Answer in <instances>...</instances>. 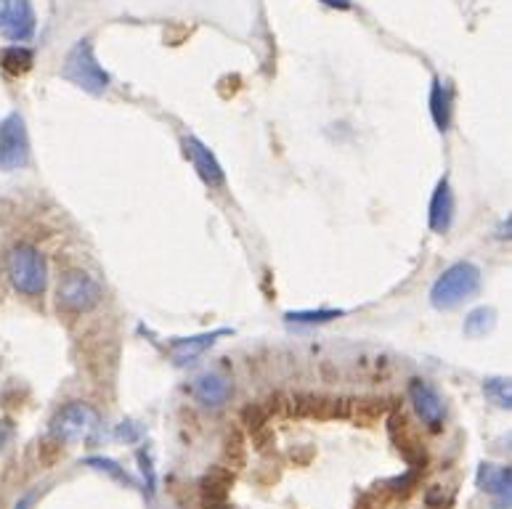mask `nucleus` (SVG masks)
Returning a JSON list of instances; mask_svg holds the SVG:
<instances>
[{"label": "nucleus", "mask_w": 512, "mask_h": 509, "mask_svg": "<svg viewBox=\"0 0 512 509\" xmlns=\"http://www.w3.org/2000/svg\"><path fill=\"white\" fill-rule=\"evenodd\" d=\"M62 75L67 77L69 83H75L77 88H83L88 93H104L109 88V75L99 64L96 54H93V46L88 38L77 40L72 46L67 61H64Z\"/></svg>", "instance_id": "3"}, {"label": "nucleus", "mask_w": 512, "mask_h": 509, "mask_svg": "<svg viewBox=\"0 0 512 509\" xmlns=\"http://www.w3.org/2000/svg\"><path fill=\"white\" fill-rule=\"evenodd\" d=\"M99 425V414L83 401H72L56 411L51 419V435L59 443L85 441Z\"/></svg>", "instance_id": "6"}, {"label": "nucleus", "mask_w": 512, "mask_h": 509, "mask_svg": "<svg viewBox=\"0 0 512 509\" xmlns=\"http://www.w3.org/2000/svg\"><path fill=\"white\" fill-rule=\"evenodd\" d=\"M481 486H486L489 494H497L502 502L510 504V467H491L483 464L481 467Z\"/></svg>", "instance_id": "15"}, {"label": "nucleus", "mask_w": 512, "mask_h": 509, "mask_svg": "<svg viewBox=\"0 0 512 509\" xmlns=\"http://www.w3.org/2000/svg\"><path fill=\"white\" fill-rule=\"evenodd\" d=\"M454 221V194H451L449 181H438L433 199H430V228L436 234H446Z\"/></svg>", "instance_id": "10"}, {"label": "nucleus", "mask_w": 512, "mask_h": 509, "mask_svg": "<svg viewBox=\"0 0 512 509\" xmlns=\"http://www.w3.org/2000/svg\"><path fill=\"white\" fill-rule=\"evenodd\" d=\"M8 435H11V427H8V422H0V446L8 441Z\"/></svg>", "instance_id": "20"}, {"label": "nucleus", "mask_w": 512, "mask_h": 509, "mask_svg": "<svg viewBox=\"0 0 512 509\" xmlns=\"http://www.w3.org/2000/svg\"><path fill=\"white\" fill-rule=\"evenodd\" d=\"M483 393L491 398V401L497 403L499 409H510L512 403V396H510V380H486V385H483Z\"/></svg>", "instance_id": "17"}, {"label": "nucleus", "mask_w": 512, "mask_h": 509, "mask_svg": "<svg viewBox=\"0 0 512 509\" xmlns=\"http://www.w3.org/2000/svg\"><path fill=\"white\" fill-rule=\"evenodd\" d=\"M478 287H481V271L470 260H462L438 276V282L430 289V300L438 311H451V308L470 300L478 292Z\"/></svg>", "instance_id": "2"}, {"label": "nucleus", "mask_w": 512, "mask_h": 509, "mask_svg": "<svg viewBox=\"0 0 512 509\" xmlns=\"http://www.w3.org/2000/svg\"><path fill=\"white\" fill-rule=\"evenodd\" d=\"M409 401H412L417 417L422 419V425L428 430H441L444 425V401L436 393L433 385L425 380H412L409 382Z\"/></svg>", "instance_id": "8"}, {"label": "nucleus", "mask_w": 512, "mask_h": 509, "mask_svg": "<svg viewBox=\"0 0 512 509\" xmlns=\"http://www.w3.org/2000/svg\"><path fill=\"white\" fill-rule=\"evenodd\" d=\"M56 297H59V305H62L64 311L88 313L101 303L104 289H101V284L88 271L72 268V271H67L62 276L59 289H56Z\"/></svg>", "instance_id": "5"}, {"label": "nucleus", "mask_w": 512, "mask_h": 509, "mask_svg": "<svg viewBox=\"0 0 512 509\" xmlns=\"http://www.w3.org/2000/svg\"><path fill=\"white\" fill-rule=\"evenodd\" d=\"M32 64H35V56L27 46H8L0 51V67L6 69L8 75H24V72H30Z\"/></svg>", "instance_id": "14"}, {"label": "nucleus", "mask_w": 512, "mask_h": 509, "mask_svg": "<svg viewBox=\"0 0 512 509\" xmlns=\"http://www.w3.org/2000/svg\"><path fill=\"white\" fill-rule=\"evenodd\" d=\"M194 398L205 406H223L231 398V382L215 372H207L194 380Z\"/></svg>", "instance_id": "11"}, {"label": "nucleus", "mask_w": 512, "mask_h": 509, "mask_svg": "<svg viewBox=\"0 0 512 509\" xmlns=\"http://www.w3.org/2000/svg\"><path fill=\"white\" fill-rule=\"evenodd\" d=\"M497 324V311L494 308H475V311L467 313L465 319V335L467 337H486Z\"/></svg>", "instance_id": "16"}, {"label": "nucleus", "mask_w": 512, "mask_h": 509, "mask_svg": "<svg viewBox=\"0 0 512 509\" xmlns=\"http://www.w3.org/2000/svg\"><path fill=\"white\" fill-rule=\"evenodd\" d=\"M337 316H343L340 311H300V313H287V319L298 321V324H321V321H332Z\"/></svg>", "instance_id": "18"}, {"label": "nucleus", "mask_w": 512, "mask_h": 509, "mask_svg": "<svg viewBox=\"0 0 512 509\" xmlns=\"http://www.w3.org/2000/svg\"><path fill=\"white\" fill-rule=\"evenodd\" d=\"M321 3H327V6H332V8H340V11L351 8V0H321Z\"/></svg>", "instance_id": "19"}, {"label": "nucleus", "mask_w": 512, "mask_h": 509, "mask_svg": "<svg viewBox=\"0 0 512 509\" xmlns=\"http://www.w3.org/2000/svg\"><path fill=\"white\" fill-rule=\"evenodd\" d=\"M6 274L14 289L24 297H40L46 292L48 268L43 252L35 244L19 242L6 255Z\"/></svg>", "instance_id": "1"}, {"label": "nucleus", "mask_w": 512, "mask_h": 509, "mask_svg": "<svg viewBox=\"0 0 512 509\" xmlns=\"http://www.w3.org/2000/svg\"><path fill=\"white\" fill-rule=\"evenodd\" d=\"M35 8L32 0H0V35L11 43H27L35 35Z\"/></svg>", "instance_id": "7"}, {"label": "nucleus", "mask_w": 512, "mask_h": 509, "mask_svg": "<svg viewBox=\"0 0 512 509\" xmlns=\"http://www.w3.org/2000/svg\"><path fill=\"white\" fill-rule=\"evenodd\" d=\"M184 149H186V157L192 160L197 175L207 183V186H210V189H218V186H223L226 175H223L221 162L215 160V154L210 152V149H207V146L202 144L199 138H194V136L184 138Z\"/></svg>", "instance_id": "9"}, {"label": "nucleus", "mask_w": 512, "mask_h": 509, "mask_svg": "<svg viewBox=\"0 0 512 509\" xmlns=\"http://www.w3.org/2000/svg\"><path fill=\"white\" fill-rule=\"evenodd\" d=\"M223 335H229V329H218V332H213V335H199V337H186V340H176L173 345H170V356H173V361H176V364L194 361L199 353H205V350Z\"/></svg>", "instance_id": "12"}, {"label": "nucleus", "mask_w": 512, "mask_h": 509, "mask_svg": "<svg viewBox=\"0 0 512 509\" xmlns=\"http://www.w3.org/2000/svg\"><path fill=\"white\" fill-rule=\"evenodd\" d=\"M430 114H433V122H436V128L444 133L449 130V122H451V93L441 80L433 83L430 88Z\"/></svg>", "instance_id": "13"}, {"label": "nucleus", "mask_w": 512, "mask_h": 509, "mask_svg": "<svg viewBox=\"0 0 512 509\" xmlns=\"http://www.w3.org/2000/svg\"><path fill=\"white\" fill-rule=\"evenodd\" d=\"M30 165V136L19 112L6 114L0 120V170L14 173Z\"/></svg>", "instance_id": "4"}]
</instances>
